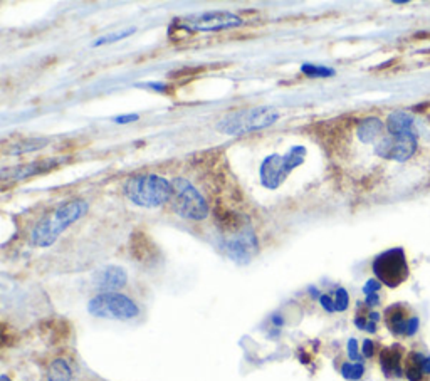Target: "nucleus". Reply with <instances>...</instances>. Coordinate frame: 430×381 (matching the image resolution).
<instances>
[{"label":"nucleus","instance_id":"nucleus-30","mask_svg":"<svg viewBox=\"0 0 430 381\" xmlns=\"http://www.w3.org/2000/svg\"><path fill=\"white\" fill-rule=\"evenodd\" d=\"M138 118H140L138 114H123V116H116L113 122L115 123H120V124H125V123L138 122Z\"/></svg>","mask_w":430,"mask_h":381},{"label":"nucleus","instance_id":"nucleus-2","mask_svg":"<svg viewBox=\"0 0 430 381\" xmlns=\"http://www.w3.org/2000/svg\"><path fill=\"white\" fill-rule=\"evenodd\" d=\"M279 118L281 113L273 106H256V108L241 109L224 116L217 123V129L229 136H241V134L271 128Z\"/></svg>","mask_w":430,"mask_h":381},{"label":"nucleus","instance_id":"nucleus-17","mask_svg":"<svg viewBox=\"0 0 430 381\" xmlns=\"http://www.w3.org/2000/svg\"><path fill=\"white\" fill-rule=\"evenodd\" d=\"M387 133L390 134H400V133H407L412 132L419 127L417 118L415 114L409 113V111H394V113L389 114L387 118Z\"/></svg>","mask_w":430,"mask_h":381},{"label":"nucleus","instance_id":"nucleus-12","mask_svg":"<svg viewBox=\"0 0 430 381\" xmlns=\"http://www.w3.org/2000/svg\"><path fill=\"white\" fill-rule=\"evenodd\" d=\"M64 161V158H46V160H37L32 163L19 165L16 168H6L2 171L4 182H21V180L31 178V176L41 175L44 171L54 170Z\"/></svg>","mask_w":430,"mask_h":381},{"label":"nucleus","instance_id":"nucleus-16","mask_svg":"<svg viewBox=\"0 0 430 381\" xmlns=\"http://www.w3.org/2000/svg\"><path fill=\"white\" fill-rule=\"evenodd\" d=\"M387 127L377 116H368V118L362 119L357 127V136L363 145H375L383 136Z\"/></svg>","mask_w":430,"mask_h":381},{"label":"nucleus","instance_id":"nucleus-8","mask_svg":"<svg viewBox=\"0 0 430 381\" xmlns=\"http://www.w3.org/2000/svg\"><path fill=\"white\" fill-rule=\"evenodd\" d=\"M88 311L95 318L116 321H130L140 314L137 303L120 292H101L95 296L88 304Z\"/></svg>","mask_w":430,"mask_h":381},{"label":"nucleus","instance_id":"nucleus-3","mask_svg":"<svg viewBox=\"0 0 430 381\" xmlns=\"http://www.w3.org/2000/svg\"><path fill=\"white\" fill-rule=\"evenodd\" d=\"M125 195L135 205L157 208L172 198V182L158 175H138L125 183Z\"/></svg>","mask_w":430,"mask_h":381},{"label":"nucleus","instance_id":"nucleus-20","mask_svg":"<svg viewBox=\"0 0 430 381\" xmlns=\"http://www.w3.org/2000/svg\"><path fill=\"white\" fill-rule=\"evenodd\" d=\"M380 321V314L377 311H367V313H360L355 316V324L358 329L367 333H377V324Z\"/></svg>","mask_w":430,"mask_h":381},{"label":"nucleus","instance_id":"nucleus-18","mask_svg":"<svg viewBox=\"0 0 430 381\" xmlns=\"http://www.w3.org/2000/svg\"><path fill=\"white\" fill-rule=\"evenodd\" d=\"M132 254L142 262H150L157 255V247L153 245L150 237L143 234H133L132 237Z\"/></svg>","mask_w":430,"mask_h":381},{"label":"nucleus","instance_id":"nucleus-6","mask_svg":"<svg viewBox=\"0 0 430 381\" xmlns=\"http://www.w3.org/2000/svg\"><path fill=\"white\" fill-rule=\"evenodd\" d=\"M306 158V148L301 145H296L293 148H289L288 153L284 155H271L266 158L261 165V183L264 185L266 188L269 190H276L278 187H281V183H284V180L288 178V175L291 173L293 170H296L298 166L303 165Z\"/></svg>","mask_w":430,"mask_h":381},{"label":"nucleus","instance_id":"nucleus-31","mask_svg":"<svg viewBox=\"0 0 430 381\" xmlns=\"http://www.w3.org/2000/svg\"><path fill=\"white\" fill-rule=\"evenodd\" d=\"M365 304H367L368 308H375V306L380 304V296H378V294L367 296V299H365Z\"/></svg>","mask_w":430,"mask_h":381},{"label":"nucleus","instance_id":"nucleus-1","mask_svg":"<svg viewBox=\"0 0 430 381\" xmlns=\"http://www.w3.org/2000/svg\"><path fill=\"white\" fill-rule=\"evenodd\" d=\"M88 208H90V205L83 198H74L71 202L63 203L34 227L31 234L32 245H36V247L53 245L69 225H73L74 222L86 215Z\"/></svg>","mask_w":430,"mask_h":381},{"label":"nucleus","instance_id":"nucleus-33","mask_svg":"<svg viewBox=\"0 0 430 381\" xmlns=\"http://www.w3.org/2000/svg\"><path fill=\"white\" fill-rule=\"evenodd\" d=\"M0 381H11V380H9L6 375H2V376H0Z\"/></svg>","mask_w":430,"mask_h":381},{"label":"nucleus","instance_id":"nucleus-26","mask_svg":"<svg viewBox=\"0 0 430 381\" xmlns=\"http://www.w3.org/2000/svg\"><path fill=\"white\" fill-rule=\"evenodd\" d=\"M382 289V282L378 279H370L367 284L363 286V292L365 296H372V294H378V291Z\"/></svg>","mask_w":430,"mask_h":381},{"label":"nucleus","instance_id":"nucleus-24","mask_svg":"<svg viewBox=\"0 0 430 381\" xmlns=\"http://www.w3.org/2000/svg\"><path fill=\"white\" fill-rule=\"evenodd\" d=\"M137 32V27H130V29H126L123 32H116V34H111V36H106V37H101V39H98L95 43V48H98V45H103V44H111V43H116V41L120 39H125V37L132 36Z\"/></svg>","mask_w":430,"mask_h":381},{"label":"nucleus","instance_id":"nucleus-21","mask_svg":"<svg viewBox=\"0 0 430 381\" xmlns=\"http://www.w3.org/2000/svg\"><path fill=\"white\" fill-rule=\"evenodd\" d=\"M48 139L44 138H32V139H24V141H19L12 146V155H24V153L37 151L41 148L48 146Z\"/></svg>","mask_w":430,"mask_h":381},{"label":"nucleus","instance_id":"nucleus-10","mask_svg":"<svg viewBox=\"0 0 430 381\" xmlns=\"http://www.w3.org/2000/svg\"><path fill=\"white\" fill-rule=\"evenodd\" d=\"M219 245H221V249L226 252L229 259L236 260L239 264L251 262L252 257L257 254V249H259L257 237L251 224L232 232H222Z\"/></svg>","mask_w":430,"mask_h":381},{"label":"nucleus","instance_id":"nucleus-25","mask_svg":"<svg viewBox=\"0 0 430 381\" xmlns=\"http://www.w3.org/2000/svg\"><path fill=\"white\" fill-rule=\"evenodd\" d=\"M333 299H335V309L338 311V313H343V311L348 309L350 296H348V292L343 289V287L336 289V294H335Z\"/></svg>","mask_w":430,"mask_h":381},{"label":"nucleus","instance_id":"nucleus-19","mask_svg":"<svg viewBox=\"0 0 430 381\" xmlns=\"http://www.w3.org/2000/svg\"><path fill=\"white\" fill-rule=\"evenodd\" d=\"M73 371L66 360H54L48 370L49 381H71Z\"/></svg>","mask_w":430,"mask_h":381},{"label":"nucleus","instance_id":"nucleus-9","mask_svg":"<svg viewBox=\"0 0 430 381\" xmlns=\"http://www.w3.org/2000/svg\"><path fill=\"white\" fill-rule=\"evenodd\" d=\"M373 274L383 286L392 287V289L404 284L410 276L409 262H407L404 249H390L378 255L373 260Z\"/></svg>","mask_w":430,"mask_h":381},{"label":"nucleus","instance_id":"nucleus-15","mask_svg":"<svg viewBox=\"0 0 430 381\" xmlns=\"http://www.w3.org/2000/svg\"><path fill=\"white\" fill-rule=\"evenodd\" d=\"M404 375L409 381H430V356L412 351L404 363Z\"/></svg>","mask_w":430,"mask_h":381},{"label":"nucleus","instance_id":"nucleus-13","mask_svg":"<svg viewBox=\"0 0 430 381\" xmlns=\"http://www.w3.org/2000/svg\"><path fill=\"white\" fill-rule=\"evenodd\" d=\"M93 281H95L98 289L105 292H115L116 289H121V287L126 286L128 274L120 266H106L95 274Z\"/></svg>","mask_w":430,"mask_h":381},{"label":"nucleus","instance_id":"nucleus-4","mask_svg":"<svg viewBox=\"0 0 430 381\" xmlns=\"http://www.w3.org/2000/svg\"><path fill=\"white\" fill-rule=\"evenodd\" d=\"M244 21L236 14L227 11H212L202 14H192V16L179 17L172 22V32H185V34H195V32H221L234 27H241Z\"/></svg>","mask_w":430,"mask_h":381},{"label":"nucleus","instance_id":"nucleus-27","mask_svg":"<svg viewBox=\"0 0 430 381\" xmlns=\"http://www.w3.org/2000/svg\"><path fill=\"white\" fill-rule=\"evenodd\" d=\"M348 356H350V360H353V361L362 360V355H360V351H358V341L355 338H352L348 341Z\"/></svg>","mask_w":430,"mask_h":381},{"label":"nucleus","instance_id":"nucleus-23","mask_svg":"<svg viewBox=\"0 0 430 381\" xmlns=\"http://www.w3.org/2000/svg\"><path fill=\"white\" fill-rule=\"evenodd\" d=\"M341 375L345 380L357 381L365 375V366L362 363H345L341 366Z\"/></svg>","mask_w":430,"mask_h":381},{"label":"nucleus","instance_id":"nucleus-22","mask_svg":"<svg viewBox=\"0 0 430 381\" xmlns=\"http://www.w3.org/2000/svg\"><path fill=\"white\" fill-rule=\"evenodd\" d=\"M301 73L308 77H331L335 74V69L306 63V64H303V66H301Z\"/></svg>","mask_w":430,"mask_h":381},{"label":"nucleus","instance_id":"nucleus-5","mask_svg":"<svg viewBox=\"0 0 430 381\" xmlns=\"http://www.w3.org/2000/svg\"><path fill=\"white\" fill-rule=\"evenodd\" d=\"M172 210L185 220H204L207 218L210 208L202 193L185 178H175L172 182Z\"/></svg>","mask_w":430,"mask_h":381},{"label":"nucleus","instance_id":"nucleus-29","mask_svg":"<svg viewBox=\"0 0 430 381\" xmlns=\"http://www.w3.org/2000/svg\"><path fill=\"white\" fill-rule=\"evenodd\" d=\"M362 351L365 358H372L373 353H375V345H373V341H370V339H365Z\"/></svg>","mask_w":430,"mask_h":381},{"label":"nucleus","instance_id":"nucleus-32","mask_svg":"<svg viewBox=\"0 0 430 381\" xmlns=\"http://www.w3.org/2000/svg\"><path fill=\"white\" fill-rule=\"evenodd\" d=\"M273 321H274L276 324H278V326H283V324H284V321L281 318H279V316H274Z\"/></svg>","mask_w":430,"mask_h":381},{"label":"nucleus","instance_id":"nucleus-7","mask_svg":"<svg viewBox=\"0 0 430 381\" xmlns=\"http://www.w3.org/2000/svg\"><path fill=\"white\" fill-rule=\"evenodd\" d=\"M420 151V129L419 127L412 132L400 134H383L382 139L375 143V155L382 160L394 161L404 165Z\"/></svg>","mask_w":430,"mask_h":381},{"label":"nucleus","instance_id":"nucleus-11","mask_svg":"<svg viewBox=\"0 0 430 381\" xmlns=\"http://www.w3.org/2000/svg\"><path fill=\"white\" fill-rule=\"evenodd\" d=\"M385 324L395 336L410 338L419 331L420 319L405 304H392L385 309Z\"/></svg>","mask_w":430,"mask_h":381},{"label":"nucleus","instance_id":"nucleus-28","mask_svg":"<svg viewBox=\"0 0 430 381\" xmlns=\"http://www.w3.org/2000/svg\"><path fill=\"white\" fill-rule=\"evenodd\" d=\"M320 303L322 306V309L326 311V313H335V299L328 294H322L320 296Z\"/></svg>","mask_w":430,"mask_h":381},{"label":"nucleus","instance_id":"nucleus-14","mask_svg":"<svg viewBox=\"0 0 430 381\" xmlns=\"http://www.w3.org/2000/svg\"><path fill=\"white\" fill-rule=\"evenodd\" d=\"M404 348L392 345L380 353V366L387 378H400L404 375Z\"/></svg>","mask_w":430,"mask_h":381}]
</instances>
